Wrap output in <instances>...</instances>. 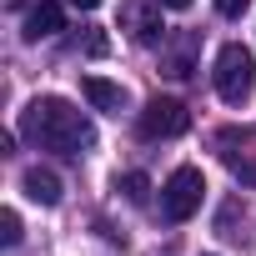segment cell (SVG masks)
<instances>
[{
	"mask_svg": "<svg viewBox=\"0 0 256 256\" xmlns=\"http://www.w3.org/2000/svg\"><path fill=\"white\" fill-rule=\"evenodd\" d=\"M20 131L40 151H56V156H80L96 146V126L86 120V110H76L60 96H36L20 116Z\"/></svg>",
	"mask_w": 256,
	"mask_h": 256,
	"instance_id": "1",
	"label": "cell"
},
{
	"mask_svg": "<svg viewBox=\"0 0 256 256\" xmlns=\"http://www.w3.org/2000/svg\"><path fill=\"white\" fill-rule=\"evenodd\" d=\"M211 80H216V96H221L226 106H246V100H251V90H256V56H251L246 46H236V40H231V46H221Z\"/></svg>",
	"mask_w": 256,
	"mask_h": 256,
	"instance_id": "2",
	"label": "cell"
},
{
	"mask_svg": "<svg viewBox=\"0 0 256 256\" xmlns=\"http://www.w3.org/2000/svg\"><path fill=\"white\" fill-rule=\"evenodd\" d=\"M201 196H206V181H201L196 166L171 171V181L161 186V211H166V221H191V216L201 211Z\"/></svg>",
	"mask_w": 256,
	"mask_h": 256,
	"instance_id": "3",
	"label": "cell"
},
{
	"mask_svg": "<svg viewBox=\"0 0 256 256\" xmlns=\"http://www.w3.org/2000/svg\"><path fill=\"white\" fill-rule=\"evenodd\" d=\"M186 126H191V110H186L181 100H171V96H156V100H146L136 131H141L146 141H171V136L186 131Z\"/></svg>",
	"mask_w": 256,
	"mask_h": 256,
	"instance_id": "4",
	"label": "cell"
},
{
	"mask_svg": "<svg viewBox=\"0 0 256 256\" xmlns=\"http://www.w3.org/2000/svg\"><path fill=\"white\" fill-rule=\"evenodd\" d=\"M120 26H126V36H131L136 46H156V40L166 36V26H161V6H156V0H126Z\"/></svg>",
	"mask_w": 256,
	"mask_h": 256,
	"instance_id": "5",
	"label": "cell"
},
{
	"mask_svg": "<svg viewBox=\"0 0 256 256\" xmlns=\"http://www.w3.org/2000/svg\"><path fill=\"white\" fill-rule=\"evenodd\" d=\"M80 96L96 106V110H110V116H120L126 110V86H116V80H100V76H80Z\"/></svg>",
	"mask_w": 256,
	"mask_h": 256,
	"instance_id": "6",
	"label": "cell"
},
{
	"mask_svg": "<svg viewBox=\"0 0 256 256\" xmlns=\"http://www.w3.org/2000/svg\"><path fill=\"white\" fill-rule=\"evenodd\" d=\"M60 26H66V16H60V0H40V6L26 16V40H30V46H40V40H50Z\"/></svg>",
	"mask_w": 256,
	"mask_h": 256,
	"instance_id": "7",
	"label": "cell"
},
{
	"mask_svg": "<svg viewBox=\"0 0 256 256\" xmlns=\"http://www.w3.org/2000/svg\"><path fill=\"white\" fill-rule=\"evenodd\" d=\"M20 186H26V196L40 201V206H56V201H60V176L46 171V166H30V171L20 176Z\"/></svg>",
	"mask_w": 256,
	"mask_h": 256,
	"instance_id": "8",
	"label": "cell"
},
{
	"mask_svg": "<svg viewBox=\"0 0 256 256\" xmlns=\"http://www.w3.org/2000/svg\"><path fill=\"white\" fill-rule=\"evenodd\" d=\"M196 50H201V36H196V30H181V36H176V46L166 50V76H191Z\"/></svg>",
	"mask_w": 256,
	"mask_h": 256,
	"instance_id": "9",
	"label": "cell"
},
{
	"mask_svg": "<svg viewBox=\"0 0 256 256\" xmlns=\"http://www.w3.org/2000/svg\"><path fill=\"white\" fill-rule=\"evenodd\" d=\"M116 191H126V201H131V206H146V196H151V181H146L141 171H126V176L116 181Z\"/></svg>",
	"mask_w": 256,
	"mask_h": 256,
	"instance_id": "10",
	"label": "cell"
},
{
	"mask_svg": "<svg viewBox=\"0 0 256 256\" xmlns=\"http://www.w3.org/2000/svg\"><path fill=\"white\" fill-rule=\"evenodd\" d=\"M80 46H86V56H106L110 50V40L96 30V26H86V36H80Z\"/></svg>",
	"mask_w": 256,
	"mask_h": 256,
	"instance_id": "11",
	"label": "cell"
},
{
	"mask_svg": "<svg viewBox=\"0 0 256 256\" xmlns=\"http://www.w3.org/2000/svg\"><path fill=\"white\" fill-rule=\"evenodd\" d=\"M0 241H6V246H16V241H20V216H16V211L0 216Z\"/></svg>",
	"mask_w": 256,
	"mask_h": 256,
	"instance_id": "12",
	"label": "cell"
},
{
	"mask_svg": "<svg viewBox=\"0 0 256 256\" xmlns=\"http://www.w3.org/2000/svg\"><path fill=\"white\" fill-rule=\"evenodd\" d=\"M246 6H251V0H216V10H221L226 20H236V16H246Z\"/></svg>",
	"mask_w": 256,
	"mask_h": 256,
	"instance_id": "13",
	"label": "cell"
},
{
	"mask_svg": "<svg viewBox=\"0 0 256 256\" xmlns=\"http://www.w3.org/2000/svg\"><path fill=\"white\" fill-rule=\"evenodd\" d=\"M156 6H166V10H191V0H156Z\"/></svg>",
	"mask_w": 256,
	"mask_h": 256,
	"instance_id": "14",
	"label": "cell"
},
{
	"mask_svg": "<svg viewBox=\"0 0 256 256\" xmlns=\"http://www.w3.org/2000/svg\"><path fill=\"white\" fill-rule=\"evenodd\" d=\"M70 6H76V10H96V6H100V0H70Z\"/></svg>",
	"mask_w": 256,
	"mask_h": 256,
	"instance_id": "15",
	"label": "cell"
},
{
	"mask_svg": "<svg viewBox=\"0 0 256 256\" xmlns=\"http://www.w3.org/2000/svg\"><path fill=\"white\" fill-rule=\"evenodd\" d=\"M6 6H10V10H16V6H20V0H6Z\"/></svg>",
	"mask_w": 256,
	"mask_h": 256,
	"instance_id": "16",
	"label": "cell"
}]
</instances>
